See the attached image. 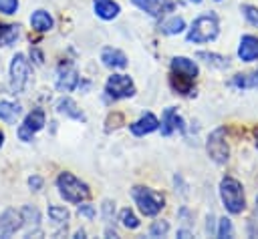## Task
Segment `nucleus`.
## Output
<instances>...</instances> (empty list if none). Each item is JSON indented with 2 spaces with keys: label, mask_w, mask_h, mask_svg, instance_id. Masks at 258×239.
Masks as SVG:
<instances>
[{
  "label": "nucleus",
  "mask_w": 258,
  "mask_h": 239,
  "mask_svg": "<svg viewBox=\"0 0 258 239\" xmlns=\"http://www.w3.org/2000/svg\"><path fill=\"white\" fill-rule=\"evenodd\" d=\"M238 56L244 62H254L258 60V36L254 34H244L240 38V46H238Z\"/></svg>",
  "instance_id": "4468645a"
},
{
  "label": "nucleus",
  "mask_w": 258,
  "mask_h": 239,
  "mask_svg": "<svg viewBox=\"0 0 258 239\" xmlns=\"http://www.w3.org/2000/svg\"><path fill=\"white\" fill-rule=\"evenodd\" d=\"M139 10L147 12L149 16L157 18V16H163L167 12H171L175 8V2L173 0H131Z\"/></svg>",
  "instance_id": "1a4fd4ad"
},
{
  "label": "nucleus",
  "mask_w": 258,
  "mask_h": 239,
  "mask_svg": "<svg viewBox=\"0 0 258 239\" xmlns=\"http://www.w3.org/2000/svg\"><path fill=\"white\" fill-rule=\"evenodd\" d=\"M206 151H208L210 159H212L214 163H218V165H222V163L228 161V157H230V147H228V143H226V131H224L222 127L216 129L214 133H210L208 143H206Z\"/></svg>",
  "instance_id": "0eeeda50"
},
{
  "label": "nucleus",
  "mask_w": 258,
  "mask_h": 239,
  "mask_svg": "<svg viewBox=\"0 0 258 239\" xmlns=\"http://www.w3.org/2000/svg\"><path fill=\"white\" fill-rule=\"evenodd\" d=\"M22 112V106L18 102L12 100H0V121H4L6 125H14L18 121Z\"/></svg>",
  "instance_id": "a211bd4d"
},
{
  "label": "nucleus",
  "mask_w": 258,
  "mask_h": 239,
  "mask_svg": "<svg viewBox=\"0 0 258 239\" xmlns=\"http://www.w3.org/2000/svg\"><path fill=\"white\" fill-rule=\"evenodd\" d=\"M79 215H83V217H87V219H93L95 217V207L93 205H87V203H79Z\"/></svg>",
  "instance_id": "2f4dec72"
},
{
  "label": "nucleus",
  "mask_w": 258,
  "mask_h": 239,
  "mask_svg": "<svg viewBox=\"0 0 258 239\" xmlns=\"http://www.w3.org/2000/svg\"><path fill=\"white\" fill-rule=\"evenodd\" d=\"M242 14H244V18H246L252 26H258V6L244 4V6H242Z\"/></svg>",
  "instance_id": "c756f323"
},
{
  "label": "nucleus",
  "mask_w": 258,
  "mask_h": 239,
  "mask_svg": "<svg viewBox=\"0 0 258 239\" xmlns=\"http://www.w3.org/2000/svg\"><path fill=\"white\" fill-rule=\"evenodd\" d=\"M171 74L194 80L198 76V64L187 56H173L171 58Z\"/></svg>",
  "instance_id": "f8f14e48"
},
{
  "label": "nucleus",
  "mask_w": 258,
  "mask_h": 239,
  "mask_svg": "<svg viewBox=\"0 0 258 239\" xmlns=\"http://www.w3.org/2000/svg\"><path fill=\"white\" fill-rule=\"evenodd\" d=\"M169 231V223L165 221V219H159V221H155L151 227H149V235L151 237H161V235H165Z\"/></svg>",
  "instance_id": "c85d7f7f"
},
{
  "label": "nucleus",
  "mask_w": 258,
  "mask_h": 239,
  "mask_svg": "<svg viewBox=\"0 0 258 239\" xmlns=\"http://www.w3.org/2000/svg\"><path fill=\"white\" fill-rule=\"evenodd\" d=\"M75 237H85V231H83V229H81V231H77V233H75Z\"/></svg>",
  "instance_id": "4c0bfd02"
},
{
  "label": "nucleus",
  "mask_w": 258,
  "mask_h": 239,
  "mask_svg": "<svg viewBox=\"0 0 258 239\" xmlns=\"http://www.w3.org/2000/svg\"><path fill=\"white\" fill-rule=\"evenodd\" d=\"M56 189H58L60 197L69 203H83L91 195L89 185L83 183L81 179H77L73 173H67V171L56 177Z\"/></svg>",
  "instance_id": "7ed1b4c3"
},
{
  "label": "nucleus",
  "mask_w": 258,
  "mask_h": 239,
  "mask_svg": "<svg viewBox=\"0 0 258 239\" xmlns=\"http://www.w3.org/2000/svg\"><path fill=\"white\" fill-rule=\"evenodd\" d=\"M30 26L36 32H46V30L52 28V16L46 10H34L30 14Z\"/></svg>",
  "instance_id": "aec40b11"
},
{
  "label": "nucleus",
  "mask_w": 258,
  "mask_h": 239,
  "mask_svg": "<svg viewBox=\"0 0 258 239\" xmlns=\"http://www.w3.org/2000/svg\"><path fill=\"white\" fill-rule=\"evenodd\" d=\"M28 185H30L32 191H40V187H42V179H40L38 175H32V177L28 179Z\"/></svg>",
  "instance_id": "473e14b6"
},
{
  "label": "nucleus",
  "mask_w": 258,
  "mask_h": 239,
  "mask_svg": "<svg viewBox=\"0 0 258 239\" xmlns=\"http://www.w3.org/2000/svg\"><path fill=\"white\" fill-rule=\"evenodd\" d=\"M232 84L240 86V88H254V86H258V70L252 72V74H236Z\"/></svg>",
  "instance_id": "b1692460"
},
{
  "label": "nucleus",
  "mask_w": 258,
  "mask_h": 239,
  "mask_svg": "<svg viewBox=\"0 0 258 239\" xmlns=\"http://www.w3.org/2000/svg\"><path fill=\"white\" fill-rule=\"evenodd\" d=\"M198 58H202L208 66L212 68H228V56H222V54H216V52H198Z\"/></svg>",
  "instance_id": "5701e85b"
},
{
  "label": "nucleus",
  "mask_w": 258,
  "mask_h": 239,
  "mask_svg": "<svg viewBox=\"0 0 258 239\" xmlns=\"http://www.w3.org/2000/svg\"><path fill=\"white\" fill-rule=\"evenodd\" d=\"M115 211V203H111V201H105L103 203V215H105V219H111V213Z\"/></svg>",
  "instance_id": "72a5a7b5"
},
{
  "label": "nucleus",
  "mask_w": 258,
  "mask_h": 239,
  "mask_svg": "<svg viewBox=\"0 0 258 239\" xmlns=\"http://www.w3.org/2000/svg\"><path fill=\"white\" fill-rule=\"evenodd\" d=\"M220 199L226 207L228 213L238 215L246 207V197H244V187L238 179L234 177H224L220 181Z\"/></svg>",
  "instance_id": "f257e3e1"
},
{
  "label": "nucleus",
  "mask_w": 258,
  "mask_h": 239,
  "mask_svg": "<svg viewBox=\"0 0 258 239\" xmlns=\"http://www.w3.org/2000/svg\"><path fill=\"white\" fill-rule=\"evenodd\" d=\"M56 110L58 114H64V116H71L75 121H85V114L81 112V108L77 106V102L71 98V96H64L56 102Z\"/></svg>",
  "instance_id": "6ab92c4d"
},
{
  "label": "nucleus",
  "mask_w": 258,
  "mask_h": 239,
  "mask_svg": "<svg viewBox=\"0 0 258 239\" xmlns=\"http://www.w3.org/2000/svg\"><path fill=\"white\" fill-rule=\"evenodd\" d=\"M44 123H46V116H44V110H42V108L30 110V112L24 116L22 125L18 127V139L24 141V143H30V141L34 139V135L44 127Z\"/></svg>",
  "instance_id": "6e6552de"
},
{
  "label": "nucleus",
  "mask_w": 258,
  "mask_h": 239,
  "mask_svg": "<svg viewBox=\"0 0 258 239\" xmlns=\"http://www.w3.org/2000/svg\"><path fill=\"white\" fill-rule=\"evenodd\" d=\"M79 84V72L73 64H64L58 68V76H56V88L60 92H71L75 90Z\"/></svg>",
  "instance_id": "9b49d317"
},
{
  "label": "nucleus",
  "mask_w": 258,
  "mask_h": 239,
  "mask_svg": "<svg viewBox=\"0 0 258 239\" xmlns=\"http://www.w3.org/2000/svg\"><path fill=\"white\" fill-rule=\"evenodd\" d=\"M218 32H220L218 16H216L214 12H206V14L198 16V18L191 22V26H189L185 38H187V42L202 44V42L214 40V38L218 36Z\"/></svg>",
  "instance_id": "f03ea898"
},
{
  "label": "nucleus",
  "mask_w": 258,
  "mask_h": 239,
  "mask_svg": "<svg viewBox=\"0 0 258 239\" xmlns=\"http://www.w3.org/2000/svg\"><path fill=\"white\" fill-rule=\"evenodd\" d=\"M119 221H121V225H123L125 229H137V227H139V217H137L131 209H123V211L119 213Z\"/></svg>",
  "instance_id": "a878e982"
},
{
  "label": "nucleus",
  "mask_w": 258,
  "mask_h": 239,
  "mask_svg": "<svg viewBox=\"0 0 258 239\" xmlns=\"http://www.w3.org/2000/svg\"><path fill=\"white\" fill-rule=\"evenodd\" d=\"M93 10L103 20H113L121 12V8L115 0H93Z\"/></svg>",
  "instance_id": "f3484780"
},
{
  "label": "nucleus",
  "mask_w": 258,
  "mask_h": 239,
  "mask_svg": "<svg viewBox=\"0 0 258 239\" xmlns=\"http://www.w3.org/2000/svg\"><path fill=\"white\" fill-rule=\"evenodd\" d=\"M30 56H34V58H36V62H38V64H40V62H42V54H40V52H38V50H36V48H32V50H30Z\"/></svg>",
  "instance_id": "f704fd0d"
},
{
  "label": "nucleus",
  "mask_w": 258,
  "mask_h": 239,
  "mask_svg": "<svg viewBox=\"0 0 258 239\" xmlns=\"http://www.w3.org/2000/svg\"><path fill=\"white\" fill-rule=\"evenodd\" d=\"M22 221H24V225L26 227H38V223H40V213H38V209L36 207H30V205H26V207H22Z\"/></svg>",
  "instance_id": "393cba45"
},
{
  "label": "nucleus",
  "mask_w": 258,
  "mask_h": 239,
  "mask_svg": "<svg viewBox=\"0 0 258 239\" xmlns=\"http://www.w3.org/2000/svg\"><path fill=\"white\" fill-rule=\"evenodd\" d=\"M28 80H30V62L26 60V56L22 52H18V54H14V58L10 62V88H12V92H16V94L24 92Z\"/></svg>",
  "instance_id": "39448f33"
},
{
  "label": "nucleus",
  "mask_w": 258,
  "mask_h": 239,
  "mask_svg": "<svg viewBox=\"0 0 258 239\" xmlns=\"http://www.w3.org/2000/svg\"><path fill=\"white\" fill-rule=\"evenodd\" d=\"M161 135H171L173 131H179V133H183L185 131V125H183V118L177 114V110L173 108V106H169V108H165V112H163V116H161Z\"/></svg>",
  "instance_id": "ddd939ff"
},
{
  "label": "nucleus",
  "mask_w": 258,
  "mask_h": 239,
  "mask_svg": "<svg viewBox=\"0 0 258 239\" xmlns=\"http://www.w3.org/2000/svg\"><path fill=\"white\" fill-rule=\"evenodd\" d=\"M212 221H214V215H208V233L214 231V223Z\"/></svg>",
  "instance_id": "c9c22d12"
},
{
  "label": "nucleus",
  "mask_w": 258,
  "mask_h": 239,
  "mask_svg": "<svg viewBox=\"0 0 258 239\" xmlns=\"http://www.w3.org/2000/svg\"><path fill=\"white\" fill-rule=\"evenodd\" d=\"M20 227H24L22 213H18V211H14V209H6L4 213H0V235H2V237L14 235Z\"/></svg>",
  "instance_id": "9d476101"
},
{
  "label": "nucleus",
  "mask_w": 258,
  "mask_h": 239,
  "mask_svg": "<svg viewBox=\"0 0 258 239\" xmlns=\"http://www.w3.org/2000/svg\"><path fill=\"white\" fill-rule=\"evenodd\" d=\"M131 195H133V199H135L139 211H141L143 215H147V217L157 215V213L165 207V205H163V203H165L163 195L157 193V191H153V189H147V187H133Z\"/></svg>",
  "instance_id": "20e7f679"
},
{
  "label": "nucleus",
  "mask_w": 258,
  "mask_h": 239,
  "mask_svg": "<svg viewBox=\"0 0 258 239\" xmlns=\"http://www.w3.org/2000/svg\"><path fill=\"white\" fill-rule=\"evenodd\" d=\"M20 36L18 24H0V46H10Z\"/></svg>",
  "instance_id": "412c9836"
},
{
  "label": "nucleus",
  "mask_w": 258,
  "mask_h": 239,
  "mask_svg": "<svg viewBox=\"0 0 258 239\" xmlns=\"http://www.w3.org/2000/svg\"><path fill=\"white\" fill-rule=\"evenodd\" d=\"M2 143H4V135H2V131H0V147H2Z\"/></svg>",
  "instance_id": "ea45409f"
},
{
  "label": "nucleus",
  "mask_w": 258,
  "mask_h": 239,
  "mask_svg": "<svg viewBox=\"0 0 258 239\" xmlns=\"http://www.w3.org/2000/svg\"><path fill=\"white\" fill-rule=\"evenodd\" d=\"M105 92L113 100L129 98L135 94V84H133L131 76H127V74H111L105 82Z\"/></svg>",
  "instance_id": "423d86ee"
},
{
  "label": "nucleus",
  "mask_w": 258,
  "mask_h": 239,
  "mask_svg": "<svg viewBox=\"0 0 258 239\" xmlns=\"http://www.w3.org/2000/svg\"><path fill=\"white\" fill-rule=\"evenodd\" d=\"M159 30L163 32V34H181L183 30H185V22H183V18H179V16H171V18H167L165 22H161V26H159Z\"/></svg>",
  "instance_id": "4be33fe9"
},
{
  "label": "nucleus",
  "mask_w": 258,
  "mask_h": 239,
  "mask_svg": "<svg viewBox=\"0 0 258 239\" xmlns=\"http://www.w3.org/2000/svg\"><path fill=\"white\" fill-rule=\"evenodd\" d=\"M189 2H194V4H200V2H202V0H189Z\"/></svg>",
  "instance_id": "a19ab883"
},
{
  "label": "nucleus",
  "mask_w": 258,
  "mask_h": 239,
  "mask_svg": "<svg viewBox=\"0 0 258 239\" xmlns=\"http://www.w3.org/2000/svg\"><path fill=\"white\" fill-rule=\"evenodd\" d=\"M254 139H256V149H258V129H254Z\"/></svg>",
  "instance_id": "58836bf2"
},
{
  "label": "nucleus",
  "mask_w": 258,
  "mask_h": 239,
  "mask_svg": "<svg viewBox=\"0 0 258 239\" xmlns=\"http://www.w3.org/2000/svg\"><path fill=\"white\" fill-rule=\"evenodd\" d=\"M48 217L54 221V223H64L67 225V221H69V211L64 209V207H58V205H48Z\"/></svg>",
  "instance_id": "bb28decb"
},
{
  "label": "nucleus",
  "mask_w": 258,
  "mask_h": 239,
  "mask_svg": "<svg viewBox=\"0 0 258 239\" xmlns=\"http://www.w3.org/2000/svg\"><path fill=\"white\" fill-rule=\"evenodd\" d=\"M216 235H218V237H222V239H226V237H232V235H234V227H232V221H230V219H226V217H222V219H220V225H218V231H216Z\"/></svg>",
  "instance_id": "cd10ccee"
},
{
  "label": "nucleus",
  "mask_w": 258,
  "mask_h": 239,
  "mask_svg": "<svg viewBox=\"0 0 258 239\" xmlns=\"http://www.w3.org/2000/svg\"><path fill=\"white\" fill-rule=\"evenodd\" d=\"M18 0H0V12L2 14H16Z\"/></svg>",
  "instance_id": "7c9ffc66"
},
{
  "label": "nucleus",
  "mask_w": 258,
  "mask_h": 239,
  "mask_svg": "<svg viewBox=\"0 0 258 239\" xmlns=\"http://www.w3.org/2000/svg\"><path fill=\"white\" fill-rule=\"evenodd\" d=\"M101 62L107 66V68H125L127 66V56L119 50V48H113V46H105L101 50Z\"/></svg>",
  "instance_id": "dca6fc26"
},
{
  "label": "nucleus",
  "mask_w": 258,
  "mask_h": 239,
  "mask_svg": "<svg viewBox=\"0 0 258 239\" xmlns=\"http://www.w3.org/2000/svg\"><path fill=\"white\" fill-rule=\"evenodd\" d=\"M129 129H131V133H133L135 137H143V135H149V133L157 131V129H159V121H157V116H155L153 112H145V114H141L139 121H135Z\"/></svg>",
  "instance_id": "2eb2a0df"
},
{
  "label": "nucleus",
  "mask_w": 258,
  "mask_h": 239,
  "mask_svg": "<svg viewBox=\"0 0 258 239\" xmlns=\"http://www.w3.org/2000/svg\"><path fill=\"white\" fill-rule=\"evenodd\" d=\"M177 235H179V237H189V231H185V229H179V231H177Z\"/></svg>",
  "instance_id": "e433bc0d"
}]
</instances>
